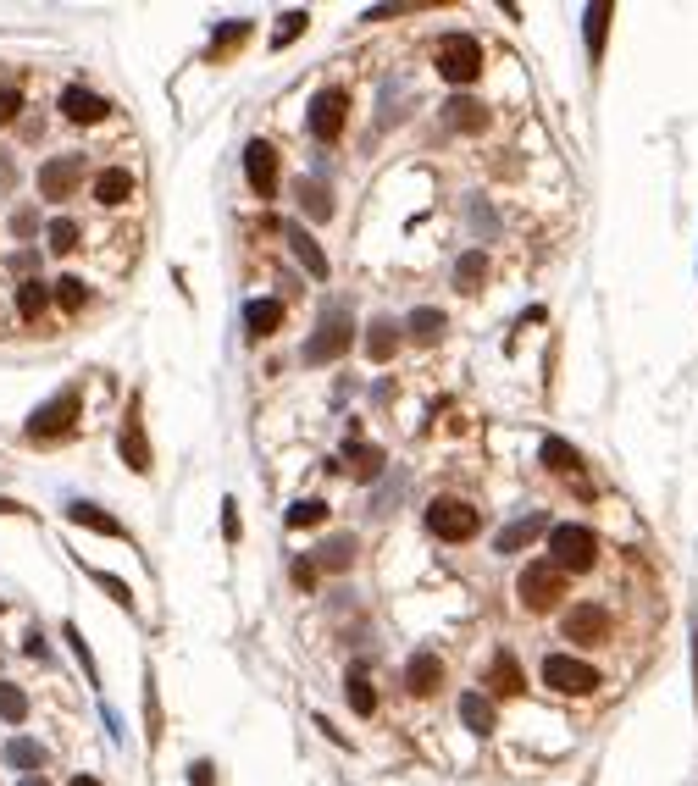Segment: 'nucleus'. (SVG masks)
<instances>
[{
    "label": "nucleus",
    "instance_id": "nucleus-29",
    "mask_svg": "<svg viewBox=\"0 0 698 786\" xmlns=\"http://www.w3.org/2000/svg\"><path fill=\"white\" fill-rule=\"evenodd\" d=\"M6 764H12V770H45V748L28 737H12L6 742Z\"/></svg>",
    "mask_w": 698,
    "mask_h": 786
},
{
    "label": "nucleus",
    "instance_id": "nucleus-46",
    "mask_svg": "<svg viewBox=\"0 0 698 786\" xmlns=\"http://www.w3.org/2000/svg\"><path fill=\"white\" fill-rule=\"evenodd\" d=\"M34 261H39V255H34V250H23V255H12V272H34Z\"/></svg>",
    "mask_w": 698,
    "mask_h": 786
},
{
    "label": "nucleus",
    "instance_id": "nucleus-38",
    "mask_svg": "<svg viewBox=\"0 0 698 786\" xmlns=\"http://www.w3.org/2000/svg\"><path fill=\"white\" fill-rule=\"evenodd\" d=\"M604 28H610V6H593L588 12V56H604Z\"/></svg>",
    "mask_w": 698,
    "mask_h": 786
},
{
    "label": "nucleus",
    "instance_id": "nucleus-48",
    "mask_svg": "<svg viewBox=\"0 0 698 786\" xmlns=\"http://www.w3.org/2000/svg\"><path fill=\"white\" fill-rule=\"evenodd\" d=\"M693 681H698V637H693Z\"/></svg>",
    "mask_w": 698,
    "mask_h": 786
},
{
    "label": "nucleus",
    "instance_id": "nucleus-41",
    "mask_svg": "<svg viewBox=\"0 0 698 786\" xmlns=\"http://www.w3.org/2000/svg\"><path fill=\"white\" fill-rule=\"evenodd\" d=\"M95 582H100V587H106V593H111V598H117V604H122V609H133V593H128V582H122V576H111V571H95Z\"/></svg>",
    "mask_w": 698,
    "mask_h": 786
},
{
    "label": "nucleus",
    "instance_id": "nucleus-18",
    "mask_svg": "<svg viewBox=\"0 0 698 786\" xmlns=\"http://www.w3.org/2000/svg\"><path fill=\"white\" fill-rule=\"evenodd\" d=\"M349 565H355V537L349 532H333L316 548V571H349Z\"/></svg>",
    "mask_w": 698,
    "mask_h": 786
},
{
    "label": "nucleus",
    "instance_id": "nucleus-47",
    "mask_svg": "<svg viewBox=\"0 0 698 786\" xmlns=\"http://www.w3.org/2000/svg\"><path fill=\"white\" fill-rule=\"evenodd\" d=\"M73 786H100V781H95V775H73Z\"/></svg>",
    "mask_w": 698,
    "mask_h": 786
},
{
    "label": "nucleus",
    "instance_id": "nucleus-26",
    "mask_svg": "<svg viewBox=\"0 0 698 786\" xmlns=\"http://www.w3.org/2000/svg\"><path fill=\"white\" fill-rule=\"evenodd\" d=\"M410 338H422V344H438L444 338V310H433V305H422V310H410Z\"/></svg>",
    "mask_w": 698,
    "mask_h": 786
},
{
    "label": "nucleus",
    "instance_id": "nucleus-42",
    "mask_svg": "<svg viewBox=\"0 0 698 786\" xmlns=\"http://www.w3.org/2000/svg\"><path fill=\"white\" fill-rule=\"evenodd\" d=\"M17 111H23V89H0V128H6V122H17Z\"/></svg>",
    "mask_w": 698,
    "mask_h": 786
},
{
    "label": "nucleus",
    "instance_id": "nucleus-4",
    "mask_svg": "<svg viewBox=\"0 0 698 786\" xmlns=\"http://www.w3.org/2000/svg\"><path fill=\"white\" fill-rule=\"evenodd\" d=\"M543 687L560 692V698H588V692H599V670H593L588 659L549 654L543 659Z\"/></svg>",
    "mask_w": 698,
    "mask_h": 786
},
{
    "label": "nucleus",
    "instance_id": "nucleus-37",
    "mask_svg": "<svg viewBox=\"0 0 698 786\" xmlns=\"http://www.w3.org/2000/svg\"><path fill=\"white\" fill-rule=\"evenodd\" d=\"M300 205L316 216V222H327V216H333V200H327L322 183H300Z\"/></svg>",
    "mask_w": 698,
    "mask_h": 786
},
{
    "label": "nucleus",
    "instance_id": "nucleus-9",
    "mask_svg": "<svg viewBox=\"0 0 698 786\" xmlns=\"http://www.w3.org/2000/svg\"><path fill=\"white\" fill-rule=\"evenodd\" d=\"M355 333H349V316L344 310H327V322L316 327V338L305 344V366H333L338 355H349Z\"/></svg>",
    "mask_w": 698,
    "mask_h": 786
},
{
    "label": "nucleus",
    "instance_id": "nucleus-36",
    "mask_svg": "<svg viewBox=\"0 0 698 786\" xmlns=\"http://www.w3.org/2000/svg\"><path fill=\"white\" fill-rule=\"evenodd\" d=\"M349 709H355V715H377V698H372V687H366V676L361 670H355V676H349Z\"/></svg>",
    "mask_w": 698,
    "mask_h": 786
},
{
    "label": "nucleus",
    "instance_id": "nucleus-21",
    "mask_svg": "<svg viewBox=\"0 0 698 786\" xmlns=\"http://www.w3.org/2000/svg\"><path fill=\"white\" fill-rule=\"evenodd\" d=\"M283 233H289V244H294V255H300V266H305V272H311V277H316V283H322V277H327V255H322V250H316V239H311V233H305V227H294V222H289V227H283Z\"/></svg>",
    "mask_w": 698,
    "mask_h": 786
},
{
    "label": "nucleus",
    "instance_id": "nucleus-39",
    "mask_svg": "<svg viewBox=\"0 0 698 786\" xmlns=\"http://www.w3.org/2000/svg\"><path fill=\"white\" fill-rule=\"evenodd\" d=\"M322 521H327V504L322 499H300L289 510V526H322Z\"/></svg>",
    "mask_w": 698,
    "mask_h": 786
},
{
    "label": "nucleus",
    "instance_id": "nucleus-45",
    "mask_svg": "<svg viewBox=\"0 0 698 786\" xmlns=\"http://www.w3.org/2000/svg\"><path fill=\"white\" fill-rule=\"evenodd\" d=\"M211 775H217V770H211V764L200 759V764H194V770H189V781H194V786H211Z\"/></svg>",
    "mask_w": 698,
    "mask_h": 786
},
{
    "label": "nucleus",
    "instance_id": "nucleus-11",
    "mask_svg": "<svg viewBox=\"0 0 698 786\" xmlns=\"http://www.w3.org/2000/svg\"><path fill=\"white\" fill-rule=\"evenodd\" d=\"M244 178H250V189L261 194V200L277 194V150L266 139H250V150H244Z\"/></svg>",
    "mask_w": 698,
    "mask_h": 786
},
{
    "label": "nucleus",
    "instance_id": "nucleus-19",
    "mask_svg": "<svg viewBox=\"0 0 698 786\" xmlns=\"http://www.w3.org/2000/svg\"><path fill=\"white\" fill-rule=\"evenodd\" d=\"M67 521H78V526H89V532H106V537H128L122 532V521H111L100 504H89V499H73L67 504Z\"/></svg>",
    "mask_w": 698,
    "mask_h": 786
},
{
    "label": "nucleus",
    "instance_id": "nucleus-23",
    "mask_svg": "<svg viewBox=\"0 0 698 786\" xmlns=\"http://www.w3.org/2000/svg\"><path fill=\"white\" fill-rule=\"evenodd\" d=\"M460 720H466V731L488 737V731H494V703L482 698V692H466V698H460Z\"/></svg>",
    "mask_w": 698,
    "mask_h": 786
},
{
    "label": "nucleus",
    "instance_id": "nucleus-24",
    "mask_svg": "<svg viewBox=\"0 0 698 786\" xmlns=\"http://www.w3.org/2000/svg\"><path fill=\"white\" fill-rule=\"evenodd\" d=\"M543 526H549L543 515H527V521H510L505 532H499V543H494V548H499V554H516V548H521V543H532V537H538Z\"/></svg>",
    "mask_w": 698,
    "mask_h": 786
},
{
    "label": "nucleus",
    "instance_id": "nucleus-13",
    "mask_svg": "<svg viewBox=\"0 0 698 786\" xmlns=\"http://www.w3.org/2000/svg\"><path fill=\"white\" fill-rule=\"evenodd\" d=\"M405 687H410V698H433L438 687H444V659L438 654H410V665H405Z\"/></svg>",
    "mask_w": 698,
    "mask_h": 786
},
{
    "label": "nucleus",
    "instance_id": "nucleus-12",
    "mask_svg": "<svg viewBox=\"0 0 698 786\" xmlns=\"http://www.w3.org/2000/svg\"><path fill=\"white\" fill-rule=\"evenodd\" d=\"M61 117H67V122H84V128H95V122H106V117H111V100H100L95 89L73 84V89H61Z\"/></svg>",
    "mask_w": 698,
    "mask_h": 786
},
{
    "label": "nucleus",
    "instance_id": "nucleus-3",
    "mask_svg": "<svg viewBox=\"0 0 698 786\" xmlns=\"http://www.w3.org/2000/svg\"><path fill=\"white\" fill-rule=\"evenodd\" d=\"M610 632H615V620H610V609L604 604H571L566 615H560V637L566 643H577V648H604L610 643Z\"/></svg>",
    "mask_w": 698,
    "mask_h": 786
},
{
    "label": "nucleus",
    "instance_id": "nucleus-25",
    "mask_svg": "<svg viewBox=\"0 0 698 786\" xmlns=\"http://www.w3.org/2000/svg\"><path fill=\"white\" fill-rule=\"evenodd\" d=\"M538 460H543V465H549V471H560V477H566V471H577V465H582V454H577V449H571V443H566V438H543V449H538Z\"/></svg>",
    "mask_w": 698,
    "mask_h": 786
},
{
    "label": "nucleus",
    "instance_id": "nucleus-30",
    "mask_svg": "<svg viewBox=\"0 0 698 786\" xmlns=\"http://www.w3.org/2000/svg\"><path fill=\"white\" fill-rule=\"evenodd\" d=\"M394 344H399L394 316H377V322H372V338H366V355H372V360H388V355H394Z\"/></svg>",
    "mask_w": 698,
    "mask_h": 786
},
{
    "label": "nucleus",
    "instance_id": "nucleus-5",
    "mask_svg": "<svg viewBox=\"0 0 698 786\" xmlns=\"http://www.w3.org/2000/svg\"><path fill=\"white\" fill-rule=\"evenodd\" d=\"M566 571H560V565L554 560H532L527 571L516 576V593H521V604L527 609H549V604H560V598H566Z\"/></svg>",
    "mask_w": 698,
    "mask_h": 786
},
{
    "label": "nucleus",
    "instance_id": "nucleus-15",
    "mask_svg": "<svg viewBox=\"0 0 698 786\" xmlns=\"http://www.w3.org/2000/svg\"><path fill=\"white\" fill-rule=\"evenodd\" d=\"M383 465H388V454L377 449V443H344V471L355 482H377V477H383Z\"/></svg>",
    "mask_w": 698,
    "mask_h": 786
},
{
    "label": "nucleus",
    "instance_id": "nucleus-6",
    "mask_svg": "<svg viewBox=\"0 0 698 786\" xmlns=\"http://www.w3.org/2000/svg\"><path fill=\"white\" fill-rule=\"evenodd\" d=\"M344 122H349V89H322V95L311 100V117H305V128H311L316 144H338L344 139Z\"/></svg>",
    "mask_w": 698,
    "mask_h": 786
},
{
    "label": "nucleus",
    "instance_id": "nucleus-1",
    "mask_svg": "<svg viewBox=\"0 0 698 786\" xmlns=\"http://www.w3.org/2000/svg\"><path fill=\"white\" fill-rule=\"evenodd\" d=\"M549 560L560 565V571H593L599 565V537L588 532V526H571V521H560V526H549Z\"/></svg>",
    "mask_w": 698,
    "mask_h": 786
},
{
    "label": "nucleus",
    "instance_id": "nucleus-27",
    "mask_svg": "<svg viewBox=\"0 0 698 786\" xmlns=\"http://www.w3.org/2000/svg\"><path fill=\"white\" fill-rule=\"evenodd\" d=\"M482 277H488V255L466 250V255H460V266H455V288H460V294H477Z\"/></svg>",
    "mask_w": 698,
    "mask_h": 786
},
{
    "label": "nucleus",
    "instance_id": "nucleus-20",
    "mask_svg": "<svg viewBox=\"0 0 698 786\" xmlns=\"http://www.w3.org/2000/svg\"><path fill=\"white\" fill-rule=\"evenodd\" d=\"M488 687L505 692V698L527 687V676H521V665H516V654H510V648H499V654H494V665H488Z\"/></svg>",
    "mask_w": 698,
    "mask_h": 786
},
{
    "label": "nucleus",
    "instance_id": "nucleus-14",
    "mask_svg": "<svg viewBox=\"0 0 698 786\" xmlns=\"http://www.w3.org/2000/svg\"><path fill=\"white\" fill-rule=\"evenodd\" d=\"M122 460H128V471L150 477V438L145 421H139V405H128V421H122Z\"/></svg>",
    "mask_w": 698,
    "mask_h": 786
},
{
    "label": "nucleus",
    "instance_id": "nucleus-40",
    "mask_svg": "<svg viewBox=\"0 0 698 786\" xmlns=\"http://www.w3.org/2000/svg\"><path fill=\"white\" fill-rule=\"evenodd\" d=\"M67 643H73V654H78V665L89 670V681H100V670H95V654H89V643H84V632L78 626H67Z\"/></svg>",
    "mask_w": 698,
    "mask_h": 786
},
{
    "label": "nucleus",
    "instance_id": "nucleus-43",
    "mask_svg": "<svg viewBox=\"0 0 698 786\" xmlns=\"http://www.w3.org/2000/svg\"><path fill=\"white\" fill-rule=\"evenodd\" d=\"M12 233H17V239H34V233H39V211H28V205H23V211H12Z\"/></svg>",
    "mask_w": 698,
    "mask_h": 786
},
{
    "label": "nucleus",
    "instance_id": "nucleus-22",
    "mask_svg": "<svg viewBox=\"0 0 698 786\" xmlns=\"http://www.w3.org/2000/svg\"><path fill=\"white\" fill-rule=\"evenodd\" d=\"M45 310H50V288L39 283V277H23V283H17V316H23V322H39Z\"/></svg>",
    "mask_w": 698,
    "mask_h": 786
},
{
    "label": "nucleus",
    "instance_id": "nucleus-17",
    "mask_svg": "<svg viewBox=\"0 0 698 786\" xmlns=\"http://www.w3.org/2000/svg\"><path fill=\"white\" fill-rule=\"evenodd\" d=\"M244 327H250V338H272L283 327V305L277 299H250L244 305Z\"/></svg>",
    "mask_w": 698,
    "mask_h": 786
},
{
    "label": "nucleus",
    "instance_id": "nucleus-44",
    "mask_svg": "<svg viewBox=\"0 0 698 786\" xmlns=\"http://www.w3.org/2000/svg\"><path fill=\"white\" fill-rule=\"evenodd\" d=\"M294 587H316V560H294Z\"/></svg>",
    "mask_w": 698,
    "mask_h": 786
},
{
    "label": "nucleus",
    "instance_id": "nucleus-33",
    "mask_svg": "<svg viewBox=\"0 0 698 786\" xmlns=\"http://www.w3.org/2000/svg\"><path fill=\"white\" fill-rule=\"evenodd\" d=\"M244 39H250V23H244V17H233V23H228V28H222V34H217V39H211V61H228V56H233V50H239V45H244Z\"/></svg>",
    "mask_w": 698,
    "mask_h": 786
},
{
    "label": "nucleus",
    "instance_id": "nucleus-32",
    "mask_svg": "<svg viewBox=\"0 0 698 786\" xmlns=\"http://www.w3.org/2000/svg\"><path fill=\"white\" fill-rule=\"evenodd\" d=\"M0 720H6V726H23L28 720V692L12 687V681H0Z\"/></svg>",
    "mask_w": 698,
    "mask_h": 786
},
{
    "label": "nucleus",
    "instance_id": "nucleus-28",
    "mask_svg": "<svg viewBox=\"0 0 698 786\" xmlns=\"http://www.w3.org/2000/svg\"><path fill=\"white\" fill-rule=\"evenodd\" d=\"M50 299H56V305L67 310V316H78V310L89 305V283H84V277H61V283L50 288Z\"/></svg>",
    "mask_w": 698,
    "mask_h": 786
},
{
    "label": "nucleus",
    "instance_id": "nucleus-49",
    "mask_svg": "<svg viewBox=\"0 0 698 786\" xmlns=\"http://www.w3.org/2000/svg\"><path fill=\"white\" fill-rule=\"evenodd\" d=\"M23 786H45V775H28V781H23Z\"/></svg>",
    "mask_w": 698,
    "mask_h": 786
},
{
    "label": "nucleus",
    "instance_id": "nucleus-2",
    "mask_svg": "<svg viewBox=\"0 0 698 786\" xmlns=\"http://www.w3.org/2000/svg\"><path fill=\"white\" fill-rule=\"evenodd\" d=\"M438 72H444V84L466 89L482 78V39L471 34H444V45H438Z\"/></svg>",
    "mask_w": 698,
    "mask_h": 786
},
{
    "label": "nucleus",
    "instance_id": "nucleus-10",
    "mask_svg": "<svg viewBox=\"0 0 698 786\" xmlns=\"http://www.w3.org/2000/svg\"><path fill=\"white\" fill-rule=\"evenodd\" d=\"M78 183H84V155H50L39 167V194L45 200H73Z\"/></svg>",
    "mask_w": 698,
    "mask_h": 786
},
{
    "label": "nucleus",
    "instance_id": "nucleus-16",
    "mask_svg": "<svg viewBox=\"0 0 698 786\" xmlns=\"http://www.w3.org/2000/svg\"><path fill=\"white\" fill-rule=\"evenodd\" d=\"M95 200L106 205V211L128 205V200H133V172H128V167H106V172L95 178Z\"/></svg>",
    "mask_w": 698,
    "mask_h": 786
},
{
    "label": "nucleus",
    "instance_id": "nucleus-31",
    "mask_svg": "<svg viewBox=\"0 0 698 786\" xmlns=\"http://www.w3.org/2000/svg\"><path fill=\"white\" fill-rule=\"evenodd\" d=\"M45 239H50V250H56V255H67V250H78V239H84V227H78L73 216H56V222L45 227Z\"/></svg>",
    "mask_w": 698,
    "mask_h": 786
},
{
    "label": "nucleus",
    "instance_id": "nucleus-35",
    "mask_svg": "<svg viewBox=\"0 0 698 786\" xmlns=\"http://www.w3.org/2000/svg\"><path fill=\"white\" fill-rule=\"evenodd\" d=\"M305 23H311V12H283V17H277V34H272V50L294 45V39L305 34Z\"/></svg>",
    "mask_w": 698,
    "mask_h": 786
},
{
    "label": "nucleus",
    "instance_id": "nucleus-7",
    "mask_svg": "<svg viewBox=\"0 0 698 786\" xmlns=\"http://www.w3.org/2000/svg\"><path fill=\"white\" fill-rule=\"evenodd\" d=\"M477 526H482V515L460 499H433V510H427V532L444 537V543H471Z\"/></svg>",
    "mask_w": 698,
    "mask_h": 786
},
{
    "label": "nucleus",
    "instance_id": "nucleus-8",
    "mask_svg": "<svg viewBox=\"0 0 698 786\" xmlns=\"http://www.w3.org/2000/svg\"><path fill=\"white\" fill-rule=\"evenodd\" d=\"M73 421H78V388H61L50 405H39L34 416H28V438L50 443V438H61V432H73Z\"/></svg>",
    "mask_w": 698,
    "mask_h": 786
},
{
    "label": "nucleus",
    "instance_id": "nucleus-34",
    "mask_svg": "<svg viewBox=\"0 0 698 786\" xmlns=\"http://www.w3.org/2000/svg\"><path fill=\"white\" fill-rule=\"evenodd\" d=\"M449 111V128H460V133H477L482 122H488V111L477 106V100H455V106H444Z\"/></svg>",
    "mask_w": 698,
    "mask_h": 786
}]
</instances>
